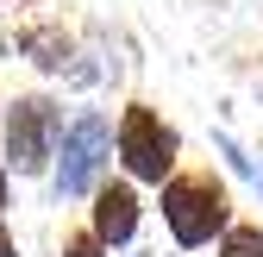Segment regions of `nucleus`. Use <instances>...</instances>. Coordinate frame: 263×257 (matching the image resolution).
<instances>
[{"label": "nucleus", "instance_id": "3", "mask_svg": "<svg viewBox=\"0 0 263 257\" xmlns=\"http://www.w3.org/2000/svg\"><path fill=\"white\" fill-rule=\"evenodd\" d=\"M113 151H119V163L132 182H170L176 163H182V132L170 119H163L151 101H132L119 119H113Z\"/></svg>", "mask_w": 263, "mask_h": 257}, {"label": "nucleus", "instance_id": "1", "mask_svg": "<svg viewBox=\"0 0 263 257\" xmlns=\"http://www.w3.org/2000/svg\"><path fill=\"white\" fill-rule=\"evenodd\" d=\"M157 213H163V226H170V238L182 251H201L232 226V188L213 170H176L157 195Z\"/></svg>", "mask_w": 263, "mask_h": 257}, {"label": "nucleus", "instance_id": "10", "mask_svg": "<svg viewBox=\"0 0 263 257\" xmlns=\"http://www.w3.org/2000/svg\"><path fill=\"white\" fill-rule=\"evenodd\" d=\"M7 201H13V170H7V157H0V213H7Z\"/></svg>", "mask_w": 263, "mask_h": 257}, {"label": "nucleus", "instance_id": "9", "mask_svg": "<svg viewBox=\"0 0 263 257\" xmlns=\"http://www.w3.org/2000/svg\"><path fill=\"white\" fill-rule=\"evenodd\" d=\"M0 257H19V238H13V226H7V213H0Z\"/></svg>", "mask_w": 263, "mask_h": 257}, {"label": "nucleus", "instance_id": "6", "mask_svg": "<svg viewBox=\"0 0 263 257\" xmlns=\"http://www.w3.org/2000/svg\"><path fill=\"white\" fill-rule=\"evenodd\" d=\"M19 50H25V63H38V69H69V57H76L63 25H19Z\"/></svg>", "mask_w": 263, "mask_h": 257}, {"label": "nucleus", "instance_id": "7", "mask_svg": "<svg viewBox=\"0 0 263 257\" xmlns=\"http://www.w3.org/2000/svg\"><path fill=\"white\" fill-rule=\"evenodd\" d=\"M219 257H263V226L257 219H232L219 232Z\"/></svg>", "mask_w": 263, "mask_h": 257}, {"label": "nucleus", "instance_id": "5", "mask_svg": "<svg viewBox=\"0 0 263 257\" xmlns=\"http://www.w3.org/2000/svg\"><path fill=\"white\" fill-rule=\"evenodd\" d=\"M88 201H94V207H88V226L101 232L107 245H132V238H138L144 201H138V188H132V176H125V182H107V176H101V188H94Z\"/></svg>", "mask_w": 263, "mask_h": 257}, {"label": "nucleus", "instance_id": "8", "mask_svg": "<svg viewBox=\"0 0 263 257\" xmlns=\"http://www.w3.org/2000/svg\"><path fill=\"white\" fill-rule=\"evenodd\" d=\"M57 257H113V245H107L101 232H94V226H82V232H63Z\"/></svg>", "mask_w": 263, "mask_h": 257}, {"label": "nucleus", "instance_id": "4", "mask_svg": "<svg viewBox=\"0 0 263 257\" xmlns=\"http://www.w3.org/2000/svg\"><path fill=\"white\" fill-rule=\"evenodd\" d=\"M0 138H7V170L13 176H38L50 170L57 138H63V107L50 94H13L0 113Z\"/></svg>", "mask_w": 263, "mask_h": 257}, {"label": "nucleus", "instance_id": "11", "mask_svg": "<svg viewBox=\"0 0 263 257\" xmlns=\"http://www.w3.org/2000/svg\"><path fill=\"white\" fill-rule=\"evenodd\" d=\"M144 257H163V251H144Z\"/></svg>", "mask_w": 263, "mask_h": 257}, {"label": "nucleus", "instance_id": "2", "mask_svg": "<svg viewBox=\"0 0 263 257\" xmlns=\"http://www.w3.org/2000/svg\"><path fill=\"white\" fill-rule=\"evenodd\" d=\"M107 157H113V119H107L101 107H82L76 119H63V138H57V157H50V188H57V201L94 195Z\"/></svg>", "mask_w": 263, "mask_h": 257}]
</instances>
